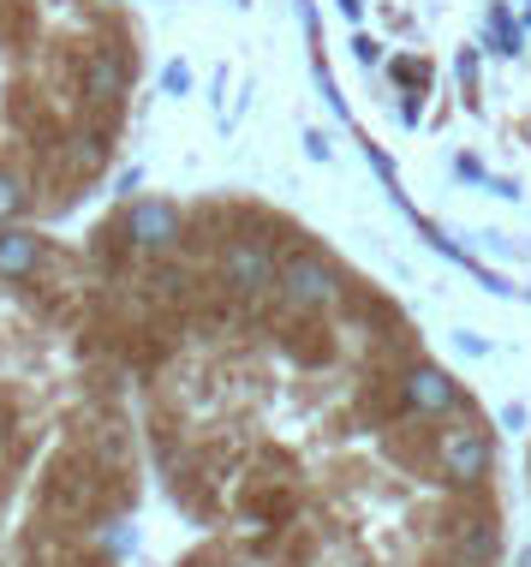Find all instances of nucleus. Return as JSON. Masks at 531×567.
Wrapping results in <instances>:
<instances>
[{
	"mask_svg": "<svg viewBox=\"0 0 531 567\" xmlns=\"http://www.w3.org/2000/svg\"><path fill=\"white\" fill-rule=\"evenodd\" d=\"M126 0H0V234H30L108 179L138 96Z\"/></svg>",
	"mask_w": 531,
	"mask_h": 567,
	"instance_id": "f257e3e1",
	"label": "nucleus"
},
{
	"mask_svg": "<svg viewBox=\"0 0 531 567\" xmlns=\"http://www.w3.org/2000/svg\"><path fill=\"white\" fill-rule=\"evenodd\" d=\"M275 299L299 317H335L346 305V269L323 251L311 234H287L281 245V275H275Z\"/></svg>",
	"mask_w": 531,
	"mask_h": 567,
	"instance_id": "f03ea898",
	"label": "nucleus"
},
{
	"mask_svg": "<svg viewBox=\"0 0 531 567\" xmlns=\"http://www.w3.org/2000/svg\"><path fill=\"white\" fill-rule=\"evenodd\" d=\"M436 466H442V478L448 484H460V489H472L490 478V466H496V442L483 424H448L442 442H436Z\"/></svg>",
	"mask_w": 531,
	"mask_h": 567,
	"instance_id": "7ed1b4c3",
	"label": "nucleus"
},
{
	"mask_svg": "<svg viewBox=\"0 0 531 567\" xmlns=\"http://www.w3.org/2000/svg\"><path fill=\"white\" fill-rule=\"evenodd\" d=\"M400 401H406V412H418V419H454V412L466 406V389L442 371V364H406Z\"/></svg>",
	"mask_w": 531,
	"mask_h": 567,
	"instance_id": "20e7f679",
	"label": "nucleus"
},
{
	"mask_svg": "<svg viewBox=\"0 0 531 567\" xmlns=\"http://www.w3.org/2000/svg\"><path fill=\"white\" fill-rule=\"evenodd\" d=\"M388 79L400 84V96H430L436 66H430L424 54H388Z\"/></svg>",
	"mask_w": 531,
	"mask_h": 567,
	"instance_id": "39448f33",
	"label": "nucleus"
},
{
	"mask_svg": "<svg viewBox=\"0 0 531 567\" xmlns=\"http://www.w3.org/2000/svg\"><path fill=\"white\" fill-rule=\"evenodd\" d=\"M454 72H460V90H466V102L478 109V79H483V60H478V49H460V60H454Z\"/></svg>",
	"mask_w": 531,
	"mask_h": 567,
	"instance_id": "423d86ee",
	"label": "nucleus"
},
{
	"mask_svg": "<svg viewBox=\"0 0 531 567\" xmlns=\"http://www.w3.org/2000/svg\"><path fill=\"white\" fill-rule=\"evenodd\" d=\"M454 347H460L466 359H483V352H490V341H483V334H466V329L454 334Z\"/></svg>",
	"mask_w": 531,
	"mask_h": 567,
	"instance_id": "0eeeda50",
	"label": "nucleus"
},
{
	"mask_svg": "<svg viewBox=\"0 0 531 567\" xmlns=\"http://www.w3.org/2000/svg\"><path fill=\"white\" fill-rule=\"evenodd\" d=\"M353 49H358V60H364V66H371V72L383 66V49H376V37H358Z\"/></svg>",
	"mask_w": 531,
	"mask_h": 567,
	"instance_id": "6e6552de",
	"label": "nucleus"
},
{
	"mask_svg": "<svg viewBox=\"0 0 531 567\" xmlns=\"http://www.w3.org/2000/svg\"><path fill=\"white\" fill-rule=\"evenodd\" d=\"M400 120H406V126H418V120H424V96H400Z\"/></svg>",
	"mask_w": 531,
	"mask_h": 567,
	"instance_id": "1a4fd4ad",
	"label": "nucleus"
},
{
	"mask_svg": "<svg viewBox=\"0 0 531 567\" xmlns=\"http://www.w3.org/2000/svg\"><path fill=\"white\" fill-rule=\"evenodd\" d=\"M502 424H508V431H525V406L508 401V406H502Z\"/></svg>",
	"mask_w": 531,
	"mask_h": 567,
	"instance_id": "9d476101",
	"label": "nucleus"
},
{
	"mask_svg": "<svg viewBox=\"0 0 531 567\" xmlns=\"http://www.w3.org/2000/svg\"><path fill=\"white\" fill-rule=\"evenodd\" d=\"M341 12H346V19H358V12H364V0H341Z\"/></svg>",
	"mask_w": 531,
	"mask_h": 567,
	"instance_id": "9b49d317",
	"label": "nucleus"
},
{
	"mask_svg": "<svg viewBox=\"0 0 531 567\" xmlns=\"http://www.w3.org/2000/svg\"><path fill=\"white\" fill-rule=\"evenodd\" d=\"M513 567H531V544H525V549H520V561H513Z\"/></svg>",
	"mask_w": 531,
	"mask_h": 567,
	"instance_id": "f8f14e48",
	"label": "nucleus"
},
{
	"mask_svg": "<svg viewBox=\"0 0 531 567\" xmlns=\"http://www.w3.org/2000/svg\"><path fill=\"white\" fill-rule=\"evenodd\" d=\"M520 24H525V30H531V0H525V12H520Z\"/></svg>",
	"mask_w": 531,
	"mask_h": 567,
	"instance_id": "ddd939ff",
	"label": "nucleus"
}]
</instances>
